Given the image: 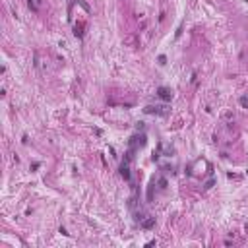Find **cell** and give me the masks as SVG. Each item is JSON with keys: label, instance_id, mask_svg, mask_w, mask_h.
<instances>
[{"label": "cell", "instance_id": "1", "mask_svg": "<svg viewBox=\"0 0 248 248\" xmlns=\"http://www.w3.org/2000/svg\"><path fill=\"white\" fill-rule=\"evenodd\" d=\"M27 6H29V10H31V12L41 14V12H43L45 2H43V0H27Z\"/></svg>", "mask_w": 248, "mask_h": 248}]
</instances>
